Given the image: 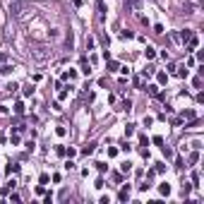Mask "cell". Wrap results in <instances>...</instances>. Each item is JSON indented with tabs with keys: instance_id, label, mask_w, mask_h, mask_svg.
Returning a JSON list of instances; mask_svg holds the SVG:
<instances>
[{
	"instance_id": "18",
	"label": "cell",
	"mask_w": 204,
	"mask_h": 204,
	"mask_svg": "<svg viewBox=\"0 0 204 204\" xmlns=\"http://www.w3.org/2000/svg\"><path fill=\"white\" fill-rule=\"evenodd\" d=\"M151 142H154L156 146H161V144H163V137H159V135H156V137H154V139H151Z\"/></svg>"
},
{
	"instance_id": "10",
	"label": "cell",
	"mask_w": 204,
	"mask_h": 204,
	"mask_svg": "<svg viewBox=\"0 0 204 204\" xmlns=\"http://www.w3.org/2000/svg\"><path fill=\"white\" fill-rule=\"evenodd\" d=\"M130 135H135V125H132V123L125 125V137H130Z\"/></svg>"
},
{
	"instance_id": "5",
	"label": "cell",
	"mask_w": 204,
	"mask_h": 204,
	"mask_svg": "<svg viewBox=\"0 0 204 204\" xmlns=\"http://www.w3.org/2000/svg\"><path fill=\"white\" fill-rule=\"evenodd\" d=\"M197 161H199V151H192V154H190V159H187V163H190V166H195Z\"/></svg>"
},
{
	"instance_id": "22",
	"label": "cell",
	"mask_w": 204,
	"mask_h": 204,
	"mask_svg": "<svg viewBox=\"0 0 204 204\" xmlns=\"http://www.w3.org/2000/svg\"><path fill=\"white\" fill-rule=\"evenodd\" d=\"M91 48H94V38L89 36V38H87V51H91Z\"/></svg>"
},
{
	"instance_id": "16",
	"label": "cell",
	"mask_w": 204,
	"mask_h": 204,
	"mask_svg": "<svg viewBox=\"0 0 204 204\" xmlns=\"http://www.w3.org/2000/svg\"><path fill=\"white\" fill-rule=\"evenodd\" d=\"M154 170H156V173H163V170H166V163H161V161H159V163H156V168H154Z\"/></svg>"
},
{
	"instance_id": "23",
	"label": "cell",
	"mask_w": 204,
	"mask_h": 204,
	"mask_svg": "<svg viewBox=\"0 0 204 204\" xmlns=\"http://www.w3.org/2000/svg\"><path fill=\"white\" fill-rule=\"evenodd\" d=\"M113 180L115 183H123V173H113Z\"/></svg>"
},
{
	"instance_id": "7",
	"label": "cell",
	"mask_w": 204,
	"mask_h": 204,
	"mask_svg": "<svg viewBox=\"0 0 204 204\" xmlns=\"http://www.w3.org/2000/svg\"><path fill=\"white\" fill-rule=\"evenodd\" d=\"M144 55H146V60H151V58L156 55V51H154L151 46H146V51H144Z\"/></svg>"
},
{
	"instance_id": "21",
	"label": "cell",
	"mask_w": 204,
	"mask_h": 204,
	"mask_svg": "<svg viewBox=\"0 0 204 204\" xmlns=\"http://www.w3.org/2000/svg\"><path fill=\"white\" fill-rule=\"evenodd\" d=\"M120 36H123V38H132V36H135V34H132V31H127V29H125V31H120Z\"/></svg>"
},
{
	"instance_id": "8",
	"label": "cell",
	"mask_w": 204,
	"mask_h": 204,
	"mask_svg": "<svg viewBox=\"0 0 204 204\" xmlns=\"http://www.w3.org/2000/svg\"><path fill=\"white\" fill-rule=\"evenodd\" d=\"M156 79H159V84H166V82H168V74H166V72H159Z\"/></svg>"
},
{
	"instance_id": "3",
	"label": "cell",
	"mask_w": 204,
	"mask_h": 204,
	"mask_svg": "<svg viewBox=\"0 0 204 204\" xmlns=\"http://www.w3.org/2000/svg\"><path fill=\"white\" fill-rule=\"evenodd\" d=\"M159 192H161L163 197H168V195H170V185H168V183H161V185H159Z\"/></svg>"
},
{
	"instance_id": "9",
	"label": "cell",
	"mask_w": 204,
	"mask_h": 204,
	"mask_svg": "<svg viewBox=\"0 0 204 204\" xmlns=\"http://www.w3.org/2000/svg\"><path fill=\"white\" fill-rule=\"evenodd\" d=\"M15 113H17V115H22V113H24V103H22V101L15 103Z\"/></svg>"
},
{
	"instance_id": "20",
	"label": "cell",
	"mask_w": 204,
	"mask_h": 204,
	"mask_svg": "<svg viewBox=\"0 0 204 204\" xmlns=\"http://www.w3.org/2000/svg\"><path fill=\"white\" fill-rule=\"evenodd\" d=\"M12 70H15V67H12V65H5V67L0 70V72H2V74H10V72H12Z\"/></svg>"
},
{
	"instance_id": "6",
	"label": "cell",
	"mask_w": 204,
	"mask_h": 204,
	"mask_svg": "<svg viewBox=\"0 0 204 204\" xmlns=\"http://www.w3.org/2000/svg\"><path fill=\"white\" fill-rule=\"evenodd\" d=\"M108 70H110V72L120 70V65H118V60H110V58H108Z\"/></svg>"
},
{
	"instance_id": "13",
	"label": "cell",
	"mask_w": 204,
	"mask_h": 204,
	"mask_svg": "<svg viewBox=\"0 0 204 204\" xmlns=\"http://www.w3.org/2000/svg\"><path fill=\"white\" fill-rule=\"evenodd\" d=\"M82 72H84V74H89V72H91L89 65H87V58H82Z\"/></svg>"
},
{
	"instance_id": "17",
	"label": "cell",
	"mask_w": 204,
	"mask_h": 204,
	"mask_svg": "<svg viewBox=\"0 0 204 204\" xmlns=\"http://www.w3.org/2000/svg\"><path fill=\"white\" fill-rule=\"evenodd\" d=\"M96 7H99V12H101V15L106 12V5H103V0H96Z\"/></svg>"
},
{
	"instance_id": "12",
	"label": "cell",
	"mask_w": 204,
	"mask_h": 204,
	"mask_svg": "<svg viewBox=\"0 0 204 204\" xmlns=\"http://www.w3.org/2000/svg\"><path fill=\"white\" fill-rule=\"evenodd\" d=\"M7 173L12 175V173H19V163H12V166H7Z\"/></svg>"
},
{
	"instance_id": "19",
	"label": "cell",
	"mask_w": 204,
	"mask_h": 204,
	"mask_svg": "<svg viewBox=\"0 0 204 204\" xmlns=\"http://www.w3.org/2000/svg\"><path fill=\"white\" fill-rule=\"evenodd\" d=\"M161 149H163V156H166V159H170V156H173V151H170L168 146H161Z\"/></svg>"
},
{
	"instance_id": "2",
	"label": "cell",
	"mask_w": 204,
	"mask_h": 204,
	"mask_svg": "<svg viewBox=\"0 0 204 204\" xmlns=\"http://www.w3.org/2000/svg\"><path fill=\"white\" fill-rule=\"evenodd\" d=\"M118 197H120V202H127V199H130V185H123Z\"/></svg>"
},
{
	"instance_id": "11",
	"label": "cell",
	"mask_w": 204,
	"mask_h": 204,
	"mask_svg": "<svg viewBox=\"0 0 204 204\" xmlns=\"http://www.w3.org/2000/svg\"><path fill=\"white\" fill-rule=\"evenodd\" d=\"M190 36H192V31H190V29H185V31H183V34H180V38H183V41H185V43H187V41H190Z\"/></svg>"
},
{
	"instance_id": "15",
	"label": "cell",
	"mask_w": 204,
	"mask_h": 204,
	"mask_svg": "<svg viewBox=\"0 0 204 204\" xmlns=\"http://www.w3.org/2000/svg\"><path fill=\"white\" fill-rule=\"evenodd\" d=\"M139 144L146 146V144H149V137H146V135H139Z\"/></svg>"
},
{
	"instance_id": "1",
	"label": "cell",
	"mask_w": 204,
	"mask_h": 204,
	"mask_svg": "<svg viewBox=\"0 0 204 204\" xmlns=\"http://www.w3.org/2000/svg\"><path fill=\"white\" fill-rule=\"evenodd\" d=\"M146 94H149V96H156V99H163V94L159 91L156 84H149V87H146Z\"/></svg>"
},
{
	"instance_id": "14",
	"label": "cell",
	"mask_w": 204,
	"mask_h": 204,
	"mask_svg": "<svg viewBox=\"0 0 204 204\" xmlns=\"http://www.w3.org/2000/svg\"><path fill=\"white\" fill-rule=\"evenodd\" d=\"M183 118H187V120H192V118H195V110H183Z\"/></svg>"
},
{
	"instance_id": "24",
	"label": "cell",
	"mask_w": 204,
	"mask_h": 204,
	"mask_svg": "<svg viewBox=\"0 0 204 204\" xmlns=\"http://www.w3.org/2000/svg\"><path fill=\"white\" fill-rule=\"evenodd\" d=\"M65 132H67L65 127H58V130H55V135H58V137H65Z\"/></svg>"
},
{
	"instance_id": "25",
	"label": "cell",
	"mask_w": 204,
	"mask_h": 204,
	"mask_svg": "<svg viewBox=\"0 0 204 204\" xmlns=\"http://www.w3.org/2000/svg\"><path fill=\"white\" fill-rule=\"evenodd\" d=\"M5 60H7V55H5V53H0V63H5Z\"/></svg>"
},
{
	"instance_id": "4",
	"label": "cell",
	"mask_w": 204,
	"mask_h": 204,
	"mask_svg": "<svg viewBox=\"0 0 204 204\" xmlns=\"http://www.w3.org/2000/svg\"><path fill=\"white\" fill-rule=\"evenodd\" d=\"M94 149H96V144H94V142H89V144L82 149V154H84V156H89V154H94Z\"/></svg>"
}]
</instances>
